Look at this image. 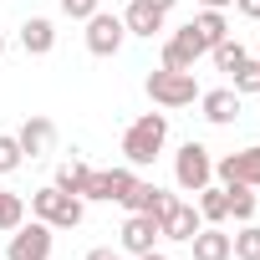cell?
Here are the masks:
<instances>
[{
	"instance_id": "1",
	"label": "cell",
	"mask_w": 260,
	"mask_h": 260,
	"mask_svg": "<svg viewBox=\"0 0 260 260\" xmlns=\"http://www.w3.org/2000/svg\"><path fill=\"white\" fill-rule=\"evenodd\" d=\"M164 138H169V117H164V112H143V117L122 133V158L133 164V169H143V164H153V158L164 153Z\"/></svg>"
},
{
	"instance_id": "2",
	"label": "cell",
	"mask_w": 260,
	"mask_h": 260,
	"mask_svg": "<svg viewBox=\"0 0 260 260\" xmlns=\"http://www.w3.org/2000/svg\"><path fill=\"white\" fill-rule=\"evenodd\" d=\"M31 214L46 219L51 230H77V224H82V199H77V194H61V189L51 184V189H36V194H31Z\"/></svg>"
},
{
	"instance_id": "3",
	"label": "cell",
	"mask_w": 260,
	"mask_h": 260,
	"mask_svg": "<svg viewBox=\"0 0 260 260\" xmlns=\"http://www.w3.org/2000/svg\"><path fill=\"white\" fill-rule=\"evenodd\" d=\"M148 97H153L158 107H189V102L199 97V82H194V72H169V67H158V72L148 77Z\"/></svg>"
},
{
	"instance_id": "4",
	"label": "cell",
	"mask_w": 260,
	"mask_h": 260,
	"mask_svg": "<svg viewBox=\"0 0 260 260\" xmlns=\"http://www.w3.org/2000/svg\"><path fill=\"white\" fill-rule=\"evenodd\" d=\"M174 179H179V189L199 194V189L214 179V158H209V148H204V143H184L179 158H174Z\"/></svg>"
},
{
	"instance_id": "5",
	"label": "cell",
	"mask_w": 260,
	"mask_h": 260,
	"mask_svg": "<svg viewBox=\"0 0 260 260\" xmlns=\"http://www.w3.org/2000/svg\"><path fill=\"white\" fill-rule=\"evenodd\" d=\"M6 260H51V224H46V219H31V224L11 230Z\"/></svg>"
},
{
	"instance_id": "6",
	"label": "cell",
	"mask_w": 260,
	"mask_h": 260,
	"mask_svg": "<svg viewBox=\"0 0 260 260\" xmlns=\"http://www.w3.org/2000/svg\"><path fill=\"white\" fill-rule=\"evenodd\" d=\"M122 36H127V26H122V16H107V11H97V16H87V51H92V56H117V46H122Z\"/></svg>"
},
{
	"instance_id": "7",
	"label": "cell",
	"mask_w": 260,
	"mask_h": 260,
	"mask_svg": "<svg viewBox=\"0 0 260 260\" xmlns=\"http://www.w3.org/2000/svg\"><path fill=\"white\" fill-rule=\"evenodd\" d=\"M214 174H219L224 184H250V189L260 194V148H240V153L219 158V164H214Z\"/></svg>"
},
{
	"instance_id": "8",
	"label": "cell",
	"mask_w": 260,
	"mask_h": 260,
	"mask_svg": "<svg viewBox=\"0 0 260 260\" xmlns=\"http://www.w3.org/2000/svg\"><path fill=\"white\" fill-rule=\"evenodd\" d=\"M199 224H204V219H199V209H194V204H184V199H174V204H169V214L158 219L164 240H184V245L199 235Z\"/></svg>"
},
{
	"instance_id": "9",
	"label": "cell",
	"mask_w": 260,
	"mask_h": 260,
	"mask_svg": "<svg viewBox=\"0 0 260 260\" xmlns=\"http://www.w3.org/2000/svg\"><path fill=\"white\" fill-rule=\"evenodd\" d=\"M204 51H199V41L189 36V26L184 31H174L169 41H164V67L169 72H194V61H199Z\"/></svg>"
},
{
	"instance_id": "10",
	"label": "cell",
	"mask_w": 260,
	"mask_h": 260,
	"mask_svg": "<svg viewBox=\"0 0 260 260\" xmlns=\"http://www.w3.org/2000/svg\"><path fill=\"white\" fill-rule=\"evenodd\" d=\"M158 235H164V230H158V219H153V214H127V224H122V250L148 255Z\"/></svg>"
},
{
	"instance_id": "11",
	"label": "cell",
	"mask_w": 260,
	"mask_h": 260,
	"mask_svg": "<svg viewBox=\"0 0 260 260\" xmlns=\"http://www.w3.org/2000/svg\"><path fill=\"white\" fill-rule=\"evenodd\" d=\"M122 204H127V214H153V219H164L169 204H174V194H164L158 184H133V194H127Z\"/></svg>"
},
{
	"instance_id": "12",
	"label": "cell",
	"mask_w": 260,
	"mask_h": 260,
	"mask_svg": "<svg viewBox=\"0 0 260 260\" xmlns=\"http://www.w3.org/2000/svg\"><path fill=\"white\" fill-rule=\"evenodd\" d=\"M199 107H204V117L209 122H235L240 117V92L235 87H214V92H199Z\"/></svg>"
},
{
	"instance_id": "13",
	"label": "cell",
	"mask_w": 260,
	"mask_h": 260,
	"mask_svg": "<svg viewBox=\"0 0 260 260\" xmlns=\"http://www.w3.org/2000/svg\"><path fill=\"white\" fill-rule=\"evenodd\" d=\"M164 16H169V11L148 6V0H133V6H127V16H122V26L133 31V36H158V31H164Z\"/></svg>"
},
{
	"instance_id": "14",
	"label": "cell",
	"mask_w": 260,
	"mask_h": 260,
	"mask_svg": "<svg viewBox=\"0 0 260 260\" xmlns=\"http://www.w3.org/2000/svg\"><path fill=\"white\" fill-rule=\"evenodd\" d=\"M51 138H56V127L46 122V117H26V127L16 133V143H21V153H31V158H41L46 148H51Z\"/></svg>"
},
{
	"instance_id": "15",
	"label": "cell",
	"mask_w": 260,
	"mask_h": 260,
	"mask_svg": "<svg viewBox=\"0 0 260 260\" xmlns=\"http://www.w3.org/2000/svg\"><path fill=\"white\" fill-rule=\"evenodd\" d=\"M189 36L199 41V51H209V46H219L230 31H224V16H219V11H199V16L189 21Z\"/></svg>"
},
{
	"instance_id": "16",
	"label": "cell",
	"mask_w": 260,
	"mask_h": 260,
	"mask_svg": "<svg viewBox=\"0 0 260 260\" xmlns=\"http://www.w3.org/2000/svg\"><path fill=\"white\" fill-rule=\"evenodd\" d=\"M21 46H26L31 56H46V51L56 46V26H51V21H41V16H31V21L21 26Z\"/></svg>"
},
{
	"instance_id": "17",
	"label": "cell",
	"mask_w": 260,
	"mask_h": 260,
	"mask_svg": "<svg viewBox=\"0 0 260 260\" xmlns=\"http://www.w3.org/2000/svg\"><path fill=\"white\" fill-rule=\"evenodd\" d=\"M189 245H194V260H230V235L224 230H204L199 224V235Z\"/></svg>"
},
{
	"instance_id": "18",
	"label": "cell",
	"mask_w": 260,
	"mask_h": 260,
	"mask_svg": "<svg viewBox=\"0 0 260 260\" xmlns=\"http://www.w3.org/2000/svg\"><path fill=\"white\" fill-rule=\"evenodd\" d=\"M194 209H199V219H204V224H219V219H230V189H209V184H204Z\"/></svg>"
},
{
	"instance_id": "19",
	"label": "cell",
	"mask_w": 260,
	"mask_h": 260,
	"mask_svg": "<svg viewBox=\"0 0 260 260\" xmlns=\"http://www.w3.org/2000/svg\"><path fill=\"white\" fill-rule=\"evenodd\" d=\"M87 174H92V169H87L82 158H67V164L56 169V189H61V194H82V189H87Z\"/></svg>"
},
{
	"instance_id": "20",
	"label": "cell",
	"mask_w": 260,
	"mask_h": 260,
	"mask_svg": "<svg viewBox=\"0 0 260 260\" xmlns=\"http://www.w3.org/2000/svg\"><path fill=\"white\" fill-rule=\"evenodd\" d=\"M21 224H26V199L11 194V189H0V230L11 235V230H21Z\"/></svg>"
},
{
	"instance_id": "21",
	"label": "cell",
	"mask_w": 260,
	"mask_h": 260,
	"mask_svg": "<svg viewBox=\"0 0 260 260\" xmlns=\"http://www.w3.org/2000/svg\"><path fill=\"white\" fill-rule=\"evenodd\" d=\"M230 255H240V260H260V224L245 219V230L230 235Z\"/></svg>"
},
{
	"instance_id": "22",
	"label": "cell",
	"mask_w": 260,
	"mask_h": 260,
	"mask_svg": "<svg viewBox=\"0 0 260 260\" xmlns=\"http://www.w3.org/2000/svg\"><path fill=\"white\" fill-rule=\"evenodd\" d=\"M209 51H214V67H219V72H235L240 61H250V56H245V46H240V41H230V36H224L219 46H209Z\"/></svg>"
},
{
	"instance_id": "23",
	"label": "cell",
	"mask_w": 260,
	"mask_h": 260,
	"mask_svg": "<svg viewBox=\"0 0 260 260\" xmlns=\"http://www.w3.org/2000/svg\"><path fill=\"white\" fill-rule=\"evenodd\" d=\"M224 189H230V214L235 219H250L255 214V189L250 184H224Z\"/></svg>"
},
{
	"instance_id": "24",
	"label": "cell",
	"mask_w": 260,
	"mask_h": 260,
	"mask_svg": "<svg viewBox=\"0 0 260 260\" xmlns=\"http://www.w3.org/2000/svg\"><path fill=\"white\" fill-rule=\"evenodd\" d=\"M133 184H138V179H133V169H107V199H117V204H122L127 194H133Z\"/></svg>"
},
{
	"instance_id": "25",
	"label": "cell",
	"mask_w": 260,
	"mask_h": 260,
	"mask_svg": "<svg viewBox=\"0 0 260 260\" xmlns=\"http://www.w3.org/2000/svg\"><path fill=\"white\" fill-rule=\"evenodd\" d=\"M21 158H26V153H21V143H16L11 133H0V174H16V169H21Z\"/></svg>"
},
{
	"instance_id": "26",
	"label": "cell",
	"mask_w": 260,
	"mask_h": 260,
	"mask_svg": "<svg viewBox=\"0 0 260 260\" xmlns=\"http://www.w3.org/2000/svg\"><path fill=\"white\" fill-rule=\"evenodd\" d=\"M235 92L245 97V92H260V67L255 61H240L235 67Z\"/></svg>"
},
{
	"instance_id": "27",
	"label": "cell",
	"mask_w": 260,
	"mask_h": 260,
	"mask_svg": "<svg viewBox=\"0 0 260 260\" xmlns=\"http://www.w3.org/2000/svg\"><path fill=\"white\" fill-rule=\"evenodd\" d=\"M61 11L72 21H87V16H97V0H61Z\"/></svg>"
},
{
	"instance_id": "28",
	"label": "cell",
	"mask_w": 260,
	"mask_h": 260,
	"mask_svg": "<svg viewBox=\"0 0 260 260\" xmlns=\"http://www.w3.org/2000/svg\"><path fill=\"white\" fill-rule=\"evenodd\" d=\"M235 11L250 16V21H260V0H235Z\"/></svg>"
},
{
	"instance_id": "29",
	"label": "cell",
	"mask_w": 260,
	"mask_h": 260,
	"mask_svg": "<svg viewBox=\"0 0 260 260\" xmlns=\"http://www.w3.org/2000/svg\"><path fill=\"white\" fill-rule=\"evenodd\" d=\"M87 260H117V255H112L107 245H97V250H87Z\"/></svg>"
},
{
	"instance_id": "30",
	"label": "cell",
	"mask_w": 260,
	"mask_h": 260,
	"mask_svg": "<svg viewBox=\"0 0 260 260\" xmlns=\"http://www.w3.org/2000/svg\"><path fill=\"white\" fill-rule=\"evenodd\" d=\"M199 6H204V11H224V6H230V0H199Z\"/></svg>"
},
{
	"instance_id": "31",
	"label": "cell",
	"mask_w": 260,
	"mask_h": 260,
	"mask_svg": "<svg viewBox=\"0 0 260 260\" xmlns=\"http://www.w3.org/2000/svg\"><path fill=\"white\" fill-rule=\"evenodd\" d=\"M133 260H169V255H158V250H148V255H133Z\"/></svg>"
},
{
	"instance_id": "32",
	"label": "cell",
	"mask_w": 260,
	"mask_h": 260,
	"mask_svg": "<svg viewBox=\"0 0 260 260\" xmlns=\"http://www.w3.org/2000/svg\"><path fill=\"white\" fill-rule=\"evenodd\" d=\"M148 6H158V11H169V6H174V0H148Z\"/></svg>"
},
{
	"instance_id": "33",
	"label": "cell",
	"mask_w": 260,
	"mask_h": 260,
	"mask_svg": "<svg viewBox=\"0 0 260 260\" xmlns=\"http://www.w3.org/2000/svg\"><path fill=\"white\" fill-rule=\"evenodd\" d=\"M0 56H6V36H0Z\"/></svg>"
},
{
	"instance_id": "34",
	"label": "cell",
	"mask_w": 260,
	"mask_h": 260,
	"mask_svg": "<svg viewBox=\"0 0 260 260\" xmlns=\"http://www.w3.org/2000/svg\"><path fill=\"white\" fill-rule=\"evenodd\" d=\"M255 67H260V56H255Z\"/></svg>"
}]
</instances>
